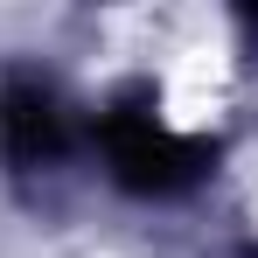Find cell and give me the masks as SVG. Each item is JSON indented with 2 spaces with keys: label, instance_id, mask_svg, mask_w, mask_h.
<instances>
[{
  "label": "cell",
  "instance_id": "cell-1",
  "mask_svg": "<svg viewBox=\"0 0 258 258\" xmlns=\"http://www.w3.org/2000/svg\"><path fill=\"white\" fill-rule=\"evenodd\" d=\"M105 147H112L119 181H126V188H147V196H168V188H181V181H196L203 161H210L196 140L168 133L154 112H140V105H126V112L105 119Z\"/></svg>",
  "mask_w": 258,
  "mask_h": 258
},
{
  "label": "cell",
  "instance_id": "cell-2",
  "mask_svg": "<svg viewBox=\"0 0 258 258\" xmlns=\"http://www.w3.org/2000/svg\"><path fill=\"white\" fill-rule=\"evenodd\" d=\"M0 147L21 168H35V161H49L63 147V112H56V98L35 77H14V84L0 91Z\"/></svg>",
  "mask_w": 258,
  "mask_h": 258
}]
</instances>
